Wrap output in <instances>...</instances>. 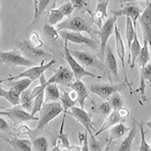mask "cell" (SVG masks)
Listing matches in <instances>:
<instances>
[{
    "label": "cell",
    "instance_id": "7a4b0ae2",
    "mask_svg": "<svg viewBox=\"0 0 151 151\" xmlns=\"http://www.w3.org/2000/svg\"><path fill=\"white\" fill-rule=\"evenodd\" d=\"M117 18L114 16L109 18L105 22L102 27L97 31H94V33L99 36L100 40L99 50L98 55L100 60H104L105 53L107 48V44L108 40L114 31L115 24L116 23Z\"/></svg>",
    "mask_w": 151,
    "mask_h": 151
},
{
    "label": "cell",
    "instance_id": "ffe728a7",
    "mask_svg": "<svg viewBox=\"0 0 151 151\" xmlns=\"http://www.w3.org/2000/svg\"><path fill=\"white\" fill-rule=\"evenodd\" d=\"M122 119L119 115L117 111L113 110L111 113L107 116L106 119H105L104 122H103L100 129L94 134L95 137H97L100 134L105 132V131L109 130L112 127L117 125V124H119L121 122Z\"/></svg>",
    "mask_w": 151,
    "mask_h": 151
},
{
    "label": "cell",
    "instance_id": "60d3db41",
    "mask_svg": "<svg viewBox=\"0 0 151 151\" xmlns=\"http://www.w3.org/2000/svg\"><path fill=\"white\" fill-rule=\"evenodd\" d=\"M98 108L102 114L107 116L113 111L111 104L108 100L102 102L101 104H100Z\"/></svg>",
    "mask_w": 151,
    "mask_h": 151
},
{
    "label": "cell",
    "instance_id": "cb8c5ba5",
    "mask_svg": "<svg viewBox=\"0 0 151 151\" xmlns=\"http://www.w3.org/2000/svg\"><path fill=\"white\" fill-rule=\"evenodd\" d=\"M7 142L14 149L20 151H34L32 142L30 140L25 139H19L17 137H10L6 140Z\"/></svg>",
    "mask_w": 151,
    "mask_h": 151
},
{
    "label": "cell",
    "instance_id": "f6af8a7d",
    "mask_svg": "<svg viewBox=\"0 0 151 151\" xmlns=\"http://www.w3.org/2000/svg\"><path fill=\"white\" fill-rule=\"evenodd\" d=\"M73 4L74 5V7L76 9H81L84 7H87L88 5V3L86 1L82 0H73L71 1Z\"/></svg>",
    "mask_w": 151,
    "mask_h": 151
},
{
    "label": "cell",
    "instance_id": "1f68e13d",
    "mask_svg": "<svg viewBox=\"0 0 151 151\" xmlns=\"http://www.w3.org/2000/svg\"><path fill=\"white\" fill-rule=\"evenodd\" d=\"M65 16L58 8L50 9L48 14L47 22L50 25L53 26L60 22Z\"/></svg>",
    "mask_w": 151,
    "mask_h": 151
},
{
    "label": "cell",
    "instance_id": "484cf974",
    "mask_svg": "<svg viewBox=\"0 0 151 151\" xmlns=\"http://www.w3.org/2000/svg\"><path fill=\"white\" fill-rule=\"evenodd\" d=\"M60 95L57 84H50L47 86L45 90V102L58 101Z\"/></svg>",
    "mask_w": 151,
    "mask_h": 151
},
{
    "label": "cell",
    "instance_id": "7bdbcfd3",
    "mask_svg": "<svg viewBox=\"0 0 151 151\" xmlns=\"http://www.w3.org/2000/svg\"><path fill=\"white\" fill-rule=\"evenodd\" d=\"M17 132L19 134L22 135H27L29 136L30 137H32L33 133V130L30 129L27 125L25 124H21V125H19V127L18 128Z\"/></svg>",
    "mask_w": 151,
    "mask_h": 151
},
{
    "label": "cell",
    "instance_id": "836d02e7",
    "mask_svg": "<svg viewBox=\"0 0 151 151\" xmlns=\"http://www.w3.org/2000/svg\"><path fill=\"white\" fill-rule=\"evenodd\" d=\"M140 132V142L137 151H150L151 146L149 144L146 139V132L145 129L143 122H141L139 124Z\"/></svg>",
    "mask_w": 151,
    "mask_h": 151
},
{
    "label": "cell",
    "instance_id": "277c9868",
    "mask_svg": "<svg viewBox=\"0 0 151 151\" xmlns=\"http://www.w3.org/2000/svg\"><path fill=\"white\" fill-rule=\"evenodd\" d=\"M55 64V60L52 59L47 64L41 63V65H35L33 67H30L29 69L18 74L17 75L11 76L10 77L2 80L1 81V82L16 81L20 78H27L30 80L32 82L35 81L36 80L40 79L45 70L50 69L52 65Z\"/></svg>",
    "mask_w": 151,
    "mask_h": 151
},
{
    "label": "cell",
    "instance_id": "74e56055",
    "mask_svg": "<svg viewBox=\"0 0 151 151\" xmlns=\"http://www.w3.org/2000/svg\"><path fill=\"white\" fill-rule=\"evenodd\" d=\"M79 139L81 144V151H91L89 146V134L87 132L84 133H80L78 134Z\"/></svg>",
    "mask_w": 151,
    "mask_h": 151
},
{
    "label": "cell",
    "instance_id": "44dd1931",
    "mask_svg": "<svg viewBox=\"0 0 151 151\" xmlns=\"http://www.w3.org/2000/svg\"><path fill=\"white\" fill-rule=\"evenodd\" d=\"M70 87L74 90L77 95L78 102L81 108H84L86 100L88 98V92L86 86L81 80H75Z\"/></svg>",
    "mask_w": 151,
    "mask_h": 151
},
{
    "label": "cell",
    "instance_id": "681fc988",
    "mask_svg": "<svg viewBox=\"0 0 151 151\" xmlns=\"http://www.w3.org/2000/svg\"><path fill=\"white\" fill-rule=\"evenodd\" d=\"M146 125L148 127V128L151 131V120L148 121L146 123Z\"/></svg>",
    "mask_w": 151,
    "mask_h": 151
},
{
    "label": "cell",
    "instance_id": "ab89813d",
    "mask_svg": "<svg viewBox=\"0 0 151 151\" xmlns=\"http://www.w3.org/2000/svg\"><path fill=\"white\" fill-rule=\"evenodd\" d=\"M65 16L69 17L72 14L76 8L71 1L65 2L58 8Z\"/></svg>",
    "mask_w": 151,
    "mask_h": 151
},
{
    "label": "cell",
    "instance_id": "ba28073f",
    "mask_svg": "<svg viewBox=\"0 0 151 151\" xmlns=\"http://www.w3.org/2000/svg\"><path fill=\"white\" fill-rule=\"evenodd\" d=\"M0 60L3 64L13 67H32L36 65L35 62L21 55L15 50L1 52Z\"/></svg>",
    "mask_w": 151,
    "mask_h": 151
},
{
    "label": "cell",
    "instance_id": "d590c367",
    "mask_svg": "<svg viewBox=\"0 0 151 151\" xmlns=\"http://www.w3.org/2000/svg\"><path fill=\"white\" fill-rule=\"evenodd\" d=\"M108 100L111 104L113 110H118L124 107V100L119 92H116L112 95Z\"/></svg>",
    "mask_w": 151,
    "mask_h": 151
},
{
    "label": "cell",
    "instance_id": "ac0fdd59",
    "mask_svg": "<svg viewBox=\"0 0 151 151\" xmlns=\"http://www.w3.org/2000/svg\"><path fill=\"white\" fill-rule=\"evenodd\" d=\"M70 52L76 60H77L85 65L88 67H98L99 69L101 68V67H100V64L99 63L97 60L89 52L78 50H70Z\"/></svg>",
    "mask_w": 151,
    "mask_h": 151
},
{
    "label": "cell",
    "instance_id": "bcb514c9",
    "mask_svg": "<svg viewBox=\"0 0 151 151\" xmlns=\"http://www.w3.org/2000/svg\"><path fill=\"white\" fill-rule=\"evenodd\" d=\"M9 129V124L6 120L2 117H0V130L1 132H5Z\"/></svg>",
    "mask_w": 151,
    "mask_h": 151
},
{
    "label": "cell",
    "instance_id": "83f0119b",
    "mask_svg": "<svg viewBox=\"0 0 151 151\" xmlns=\"http://www.w3.org/2000/svg\"><path fill=\"white\" fill-rule=\"evenodd\" d=\"M137 29L134 27L132 21L129 18H126L125 20V37L127 42L128 47V53H129L131 45L134 40L136 33L137 32Z\"/></svg>",
    "mask_w": 151,
    "mask_h": 151
},
{
    "label": "cell",
    "instance_id": "b9f144b4",
    "mask_svg": "<svg viewBox=\"0 0 151 151\" xmlns=\"http://www.w3.org/2000/svg\"><path fill=\"white\" fill-rule=\"evenodd\" d=\"M43 30L45 33L52 40H57L60 35L57 29H55L53 26L50 25L49 24L45 25Z\"/></svg>",
    "mask_w": 151,
    "mask_h": 151
},
{
    "label": "cell",
    "instance_id": "f1b7e54d",
    "mask_svg": "<svg viewBox=\"0 0 151 151\" xmlns=\"http://www.w3.org/2000/svg\"><path fill=\"white\" fill-rule=\"evenodd\" d=\"M143 43L144 45L140 54L136 60V63L137 64L139 70L143 69L149 64L151 57L148 43L146 42H143Z\"/></svg>",
    "mask_w": 151,
    "mask_h": 151
},
{
    "label": "cell",
    "instance_id": "8fae6325",
    "mask_svg": "<svg viewBox=\"0 0 151 151\" xmlns=\"http://www.w3.org/2000/svg\"><path fill=\"white\" fill-rule=\"evenodd\" d=\"M143 42L148 43L151 50V2H149L139 19Z\"/></svg>",
    "mask_w": 151,
    "mask_h": 151
},
{
    "label": "cell",
    "instance_id": "8992f818",
    "mask_svg": "<svg viewBox=\"0 0 151 151\" xmlns=\"http://www.w3.org/2000/svg\"><path fill=\"white\" fill-rule=\"evenodd\" d=\"M64 50H65V58L68 62L69 66L70 67L71 70L74 75L75 80H81L82 77L88 76L90 77L94 78L96 79H101V76H97L92 73L86 70L85 69L79 64L75 58L71 55L70 49L68 45V41H65L64 45Z\"/></svg>",
    "mask_w": 151,
    "mask_h": 151
},
{
    "label": "cell",
    "instance_id": "5b68a950",
    "mask_svg": "<svg viewBox=\"0 0 151 151\" xmlns=\"http://www.w3.org/2000/svg\"><path fill=\"white\" fill-rule=\"evenodd\" d=\"M57 30H70L74 32H85L90 35H92L94 31L90 24L87 21L80 16H76L69 18L58 24Z\"/></svg>",
    "mask_w": 151,
    "mask_h": 151
},
{
    "label": "cell",
    "instance_id": "9a60e30c",
    "mask_svg": "<svg viewBox=\"0 0 151 151\" xmlns=\"http://www.w3.org/2000/svg\"><path fill=\"white\" fill-rule=\"evenodd\" d=\"M140 82L136 92L139 93L143 102L148 100L146 95V90L151 86V64H148L143 69L139 70Z\"/></svg>",
    "mask_w": 151,
    "mask_h": 151
},
{
    "label": "cell",
    "instance_id": "e575fe53",
    "mask_svg": "<svg viewBox=\"0 0 151 151\" xmlns=\"http://www.w3.org/2000/svg\"><path fill=\"white\" fill-rule=\"evenodd\" d=\"M45 103V91L38 95L34 99V104L31 110L32 115L35 116L37 113H40L42 107Z\"/></svg>",
    "mask_w": 151,
    "mask_h": 151
},
{
    "label": "cell",
    "instance_id": "e0dca14e",
    "mask_svg": "<svg viewBox=\"0 0 151 151\" xmlns=\"http://www.w3.org/2000/svg\"><path fill=\"white\" fill-rule=\"evenodd\" d=\"M113 16L117 18L120 16H125L132 20L134 27L137 29V23L141 15V10L135 5H128L122 9L111 11Z\"/></svg>",
    "mask_w": 151,
    "mask_h": 151
},
{
    "label": "cell",
    "instance_id": "4fadbf2b",
    "mask_svg": "<svg viewBox=\"0 0 151 151\" xmlns=\"http://www.w3.org/2000/svg\"><path fill=\"white\" fill-rule=\"evenodd\" d=\"M60 103L63 108V116L60 123V128L59 131V135L64 133V127L65 124V119L67 116V112L70 108L75 106L78 102L77 95L75 92L71 90L69 92L64 91L63 94L60 95Z\"/></svg>",
    "mask_w": 151,
    "mask_h": 151
},
{
    "label": "cell",
    "instance_id": "2e32d148",
    "mask_svg": "<svg viewBox=\"0 0 151 151\" xmlns=\"http://www.w3.org/2000/svg\"><path fill=\"white\" fill-rule=\"evenodd\" d=\"M109 1H99L96 6L94 12L91 13L92 20L99 29L104 23L105 19L107 17V9Z\"/></svg>",
    "mask_w": 151,
    "mask_h": 151
},
{
    "label": "cell",
    "instance_id": "4dcf8cb0",
    "mask_svg": "<svg viewBox=\"0 0 151 151\" xmlns=\"http://www.w3.org/2000/svg\"><path fill=\"white\" fill-rule=\"evenodd\" d=\"M31 82L32 81L27 78H22L18 80L9 81V86L21 95L29 88Z\"/></svg>",
    "mask_w": 151,
    "mask_h": 151
},
{
    "label": "cell",
    "instance_id": "d4e9b609",
    "mask_svg": "<svg viewBox=\"0 0 151 151\" xmlns=\"http://www.w3.org/2000/svg\"><path fill=\"white\" fill-rule=\"evenodd\" d=\"M0 96L9 102L13 106L20 105V94L14 90L12 88L8 90H6L3 88H0Z\"/></svg>",
    "mask_w": 151,
    "mask_h": 151
},
{
    "label": "cell",
    "instance_id": "f35d334b",
    "mask_svg": "<svg viewBox=\"0 0 151 151\" xmlns=\"http://www.w3.org/2000/svg\"><path fill=\"white\" fill-rule=\"evenodd\" d=\"M49 84L47 83V81L45 82L40 83L39 85H37L35 86V88H33L31 90V94L30 96V101L32 102L33 100H34L38 95H39L40 94L44 92L45 88Z\"/></svg>",
    "mask_w": 151,
    "mask_h": 151
},
{
    "label": "cell",
    "instance_id": "8d00e7d4",
    "mask_svg": "<svg viewBox=\"0 0 151 151\" xmlns=\"http://www.w3.org/2000/svg\"><path fill=\"white\" fill-rule=\"evenodd\" d=\"M31 90L32 89H30L29 88L20 95V105L26 110L31 106L32 102L30 100V96L31 94Z\"/></svg>",
    "mask_w": 151,
    "mask_h": 151
},
{
    "label": "cell",
    "instance_id": "c3c4849f",
    "mask_svg": "<svg viewBox=\"0 0 151 151\" xmlns=\"http://www.w3.org/2000/svg\"><path fill=\"white\" fill-rule=\"evenodd\" d=\"M52 151H60V147L59 146V145L57 143V145L53 147Z\"/></svg>",
    "mask_w": 151,
    "mask_h": 151
},
{
    "label": "cell",
    "instance_id": "ee69618b",
    "mask_svg": "<svg viewBox=\"0 0 151 151\" xmlns=\"http://www.w3.org/2000/svg\"><path fill=\"white\" fill-rule=\"evenodd\" d=\"M60 151H81V147L77 145L70 144L68 146L60 147Z\"/></svg>",
    "mask_w": 151,
    "mask_h": 151
},
{
    "label": "cell",
    "instance_id": "f546056e",
    "mask_svg": "<svg viewBox=\"0 0 151 151\" xmlns=\"http://www.w3.org/2000/svg\"><path fill=\"white\" fill-rule=\"evenodd\" d=\"M50 1H34V16L30 27L35 24L41 17L45 10L47 9V7L50 3Z\"/></svg>",
    "mask_w": 151,
    "mask_h": 151
},
{
    "label": "cell",
    "instance_id": "f907efd6",
    "mask_svg": "<svg viewBox=\"0 0 151 151\" xmlns=\"http://www.w3.org/2000/svg\"><path fill=\"white\" fill-rule=\"evenodd\" d=\"M91 151H102L100 149H97V148H94L93 150H91Z\"/></svg>",
    "mask_w": 151,
    "mask_h": 151
},
{
    "label": "cell",
    "instance_id": "d6986e66",
    "mask_svg": "<svg viewBox=\"0 0 151 151\" xmlns=\"http://www.w3.org/2000/svg\"><path fill=\"white\" fill-rule=\"evenodd\" d=\"M131 128L127 127L122 122H120L109 130V137L105 151H108L112 142L122 137L127 132H129Z\"/></svg>",
    "mask_w": 151,
    "mask_h": 151
},
{
    "label": "cell",
    "instance_id": "d6a6232c",
    "mask_svg": "<svg viewBox=\"0 0 151 151\" xmlns=\"http://www.w3.org/2000/svg\"><path fill=\"white\" fill-rule=\"evenodd\" d=\"M32 146L34 151H48V141L43 136L35 137L32 142Z\"/></svg>",
    "mask_w": 151,
    "mask_h": 151
},
{
    "label": "cell",
    "instance_id": "6da1fadb",
    "mask_svg": "<svg viewBox=\"0 0 151 151\" xmlns=\"http://www.w3.org/2000/svg\"><path fill=\"white\" fill-rule=\"evenodd\" d=\"M63 111L62 104L58 101L45 102L40 112L38 124L33 129L34 134L43 129L46 125L63 112Z\"/></svg>",
    "mask_w": 151,
    "mask_h": 151
},
{
    "label": "cell",
    "instance_id": "7dc6e473",
    "mask_svg": "<svg viewBox=\"0 0 151 151\" xmlns=\"http://www.w3.org/2000/svg\"><path fill=\"white\" fill-rule=\"evenodd\" d=\"M117 111L118 112L119 115L122 119L126 118V117L129 116V109L127 108L124 107L120 108L119 109L117 110Z\"/></svg>",
    "mask_w": 151,
    "mask_h": 151
},
{
    "label": "cell",
    "instance_id": "52a82bcc",
    "mask_svg": "<svg viewBox=\"0 0 151 151\" xmlns=\"http://www.w3.org/2000/svg\"><path fill=\"white\" fill-rule=\"evenodd\" d=\"M114 32H115V43L116 52L117 57H119V59L120 60V63L122 64V67L123 73H124V82L127 84V87L129 88L130 94L132 95V93H133L132 85L131 84V83L129 82V79L127 78V70H126V67H125V45L124 44L122 36L121 35L120 31H119L118 26L117 25L116 23L115 24V27H114Z\"/></svg>",
    "mask_w": 151,
    "mask_h": 151
},
{
    "label": "cell",
    "instance_id": "9c48e42d",
    "mask_svg": "<svg viewBox=\"0 0 151 151\" xmlns=\"http://www.w3.org/2000/svg\"><path fill=\"white\" fill-rule=\"evenodd\" d=\"M127 86L125 83L119 84H92L90 85V90L91 92L96 95L98 97L108 100L112 95L123 89Z\"/></svg>",
    "mask_w": 151,
    "mask_h": 151
},
{
    "label": "cell",
    "instance_id": "7402d4cb",
    "mask_svg": "<svg viewBox=\"0 0 151 151\" xmlns=\"http://www.w3.org/2000/svg\"><path fill=\"white\" fill-rule=\"evenodd\" d=\"M142 47H141L137 32L136 33L134 40L131 45L130 50L128 53L127 63L130 65V68L134 69L136 65V60L139 56Z\"/></svg>",
    "mask_w": 151,
    "mask_h": 151
},
{
    "label": "cell",
    "instance_id": "4316f807",
    "mask_svg": "<svg viewBox=\"0 0 151 151\" xmlns=\"http://www.w3.org/2000/svg\"><path fill=\"white\" fill-rule=\"evenodd\" d=\"M106 49L107 51L105 62L106 66L113 75L119 77V68L115 56L110 47L108 46Z\"/></svg>",
    "mask_w": 151,
    "mask_h": 151
},
{
    "label": "cell",
    "instance_id": "7c38bea8",
    "mask_svg": "<svg viewBox=\"0 0 151 151\" xmlns=\"http://www.w3.org/2000/svg\"><path fill=\"white\" fill-rule=\"evenodd\" d=\"M59 35L65 41H70L77 44H83L88 45L90 48L96 50L98 45L94 40L90 37L83 35L80 32L74 31L62 30L58 31Z\"/></svg>",
    "mask_w": 151,
    "mask_h": 151
},
{
    "label": "cell",
    "instance_id": "603a6c76",
    "mask_svg": "<svg viewBox=\"0 0 151 151\" xmlns=\"http://www.w3.org/2000/svg\"><path fill=\"white\" fill-rule=\"evenodd\" d=\"M137 126L135 122L132 124L127 136L119 145L116 151H131L132 144L137 136Z\"/></svg>",
    "mask_w": 151,
    "mask_h": 151
},
{
    "label": "cell",
    "instance_id": "816d5d0a",
    "mask_svg": "<svg viewBox=\"0 0 151 151\" xmlns=\"http://www.w3.org/2000/svg\"><path fill=\"white\" fill-rule=\"evenodd\" d=\"M150 146H151V149H150V151H151V142H150Z\"/></svg>",
    "mask_w": 151,
    "mask_h": 151
},
{
    "label": "cell",
    "instance_id": "5bb4252c",
    "mask_svg": "<svg viewBox=\"0 0 151 151\" xmlns=\"http://www.w3.org/2000/svg\"><path fill=\"white\" fill-rule=\"evenodd\" d=\"M74 75L72 70L65 67H60L52 77L47 81L48 84H57L70 87L74 82Z\"/></svg>",
    "mask_w": 151,
    "mask_h": 151
},
{
    "label": "cell",
    "instance_id": "30bf717a",
    "mask_svg": "<svg viewBox=\"0 0 151 151\" xmlns=\"http://www.w3.org/2000/svg\"><path fill=\"white\" fill-rule=\"evenodd\" d=\"M67 114L71 116L82 125L83 127H84L86 131L91 136V138L95 137L92 131L93 129L92 117L90 113L84 110V108L74 106L68 111Z\"/></svg>",
    "mask_w": 151,
    "mask_h": 151
},
{
    "label": "cell",
    "instance_id": "3957f363",
    "mask_svg": "<svg viewBox=\"0 0 151 151\" xmlns=\"http://www.w3.org/2000/svg\"><path fill=\"white\" fill-rule=\"evenodd\" d=\"M0 114L8 117L15 126L30 121L39 120V117L32 115L20 105L7 108L5 110L0 112Z\"/></svg>",
    "mask_w": 151,
    "mask_h": 151
}]
</instances>
